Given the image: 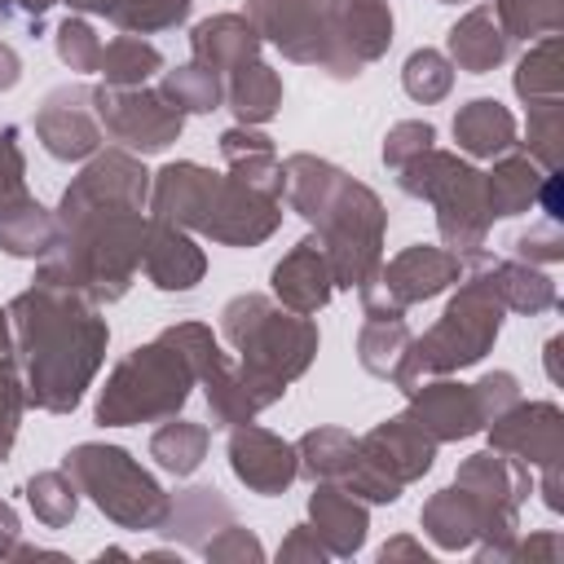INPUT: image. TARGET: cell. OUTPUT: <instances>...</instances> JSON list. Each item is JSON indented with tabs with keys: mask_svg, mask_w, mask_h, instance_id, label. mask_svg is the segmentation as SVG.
<instances>
[{
	"mask_svg": "<svg viewBox=\"0 0 564 564\" xmlns=\"http://www.w3.org/2000/svg\"><path fill=\"white\" fill-rule=\"evenodd\" d=\"M423 529H427L441 546L458 551V546H471L476 538H494V533L507 538V533L516 529V516L489 507L480 494H471V489H463V485H449V489H441V494L423 507Z\"/></svg>",
	"mask_w": 564,
	"mask_h": 564,
	"instance_id": "17",
	"label": "cell"
},
{
	"mask_svg": "<svg viewBox=\"0 0 564 564\" xmlns=\"http://www.w3.org/2000/svg\"><path fill=\"white\" fill-rule=\"evenodd\" d=\"M35 137L62 163L93 159L97 145H101V123H97V110H93V88H79V84L53 88L40 101V110H35Z\"/></svg>",
	"mask_w": 564,
	"mask_h": 564,
	"instance_id": "14",
	"label": "cell"
},
{
	"mask_svg": "<svg viewBox=\"0 0 564 564\" xmlns=\"http://www.w3.org/2000/svg\"><path fill=\"white\" fill-rule=\"evenodd\" d=\"M507 44H511V40H507V31L498 26V18H494L489 4L471 9L463 22L449 26V62L463 66V70H471V75L494 70V66L507 57Z\"/></svg>",
	"mask_w": 564,
	"mask_h": 564,
	"instance_id": "27",
	"label": "cell"
},
{
	"mask_svg": "<svg viewBox=\"0 0 564 564\" xmlns=\"http://www.w3.org/2000/svg\"><path fill=\"white\" fill-rule=\"evenodd\" d=\"M141 269L159 291H189L207 273V256L194 247V238L181 225L154 220L145 225V247H141Z\"/></svg>",
	"mask_w": 564,
	"mask_h": 564,
	"instance_id": "20",
	"label": "cell"
},
{
	"mask_svg": "<svg viewBox=\"0 0 564 564\" xmlns=\"http://www.w3.org/2000/svg\"><path fill=\"white\" fill-rule=\"evenodd\" d=\"M93 110H97V123L106 128V137H115L123 150H137V154H159L167 150L181 128H185V115L159 93V88H93Z\"/></svg>",
	"mask_w": 564,
	"mask_h": 564,
	"instance_id": "10",
	"label": "cell"
},
{
	"mask_svg": "<svg viewBox=\"0 0 564 564\" xmlns=\"http://www.w3.org/2000/svg\"><path fill=\"white\" fill-rule=\"evenodd\" d=\"M295 458H300V471L313 476V480H344L357 463V436H348L344 427H317V432H304L300 445H295Z\"/></svg>",
	"mask_w": 564,
	"mask_h": 564,
	"instance_id": "33",
	"label": "cell"
},
{
	"mask_svg": "<svg viewBox=\"0 0 564 564\" xmlns=\"http://www.w3.org/2000/svg\"><path fill=\"white\" fill-rule=\"evenodd\" d=\"M22 405H26V392H22V383H18L13 357H0V463H4L9 449H13L18 423H22Z\"/></svg>",
	"mask_w": 564,
	"mask_h": 564,
	"instance_id": "44",
	"label": "cell"
},
{
	"mask_svg": "<svg viewBox=\"0 0 564 564\" xmlns=\"http://www.w3.org/2000/svg\"><path fill=\"white\" fill-rule=\"evenodd\" d=\"M476 273L489 282V291L502 300V308L542 313L555 304V282L546 273L529 269V260H485L476 251Z\"/></svg>",
	"mask_w": 564,
	"mask_h": 564,
	"instance_id": "25",
	"label": "cell"
},
{
	"mask_svg": "<svg viewBox=\"0 0 564 564\" xmlns=\"http://www.w3.org/2000/svg\"><path fill=\"white\" fill-rule=\"evenodd\" d=\"M529 159L546 172L560 167V101L529 106Z\"/></svg>",
	"mask_w": 564,
	"mask_h": 564,
	"instance_id": "42",
	"label": "cell"
},
{
	"mask_svg": "<svg viewBox=\"0 0 564 564\" xmlns=\"http://www.w3.org/2000/svg\"><path fill=\"white\" fill-rule=\"evenodd\" d=\"M145 198H150V172L128 150L97 154L62 194L57 207V238L40 256V282L70 286L88 295L93 304L119 300L137 269L145 247Z\"/></svg>",
	"mask_w": 564,
	"mask_h": 564,
	"instance_id": "1",
	"label": "cell"
},
{
	"mask_svg": "<svg viewBox=\"0 0 564 564\" xmlns=\"http://www.w3.org/2000/svg\"><path fill=\"white\" fill-rule=\"evenodd\" d=\"M159 93L181 115H207V110H216L225 101V79H220V70H212L203 62H185V66H176V70L163 75Z\"/></svg>",
	"mask_w": 564,
	"mask_h": 564,
	"instance_id": "36",
	"label": "cell"
},
{
	"mask_svg": "<svg viewBox=\"0 0 564 564\" xmlns=\"http://www.w3.org/2000/svg\"><path fill=\"white\" fill-rule=\"evenodd\" d=\"M53 0H18V13L26 18V22H35L40 26V18H44V9H48Z\"/></svg>",
	"mask_w": 564,
	"mask_h": 564,
	"instance_id": "52",
	"label": "cell"
},
{
	"mask_svg": "<svg viewBox=\"0 0 564 564\" xmlns=\"http://www.w3.org/2000/svg\"><path fill=\"white\" fill-rule=\"evenodd\" d=\"M441 4H458V0H441Z\"/></svg>",
	"mask_w": 564,
	"mask_h": 564,
	"instance_id": "55",
	"label": "cell"
},
{
	"mask_svg": "<svg viewBox=\"0 0 564 564\" xmlns=\"http://www.w3.org/2000/svg\"><path fill=\"white\" fill-rule=\"evenodd\" d=\"M494 449L516 458V463H538V467H560V449H564V419L551 401H533V405H507L494 419Z\"/></svg>",
	"mask_w": 564,
	"mask_h": 564,
	"instance_id": "16",
	"label": "cell"
},
{
	"mask_svg": "<svg viewBox=\"0 0 564 564\" xmlns=\"http://www.w3.org/2000/svg\"><path fill=\"white\" fill-rule=\"evenodd\" d=\"M410 326L401 317H366L361 335H357V357L370 375L379 379H397L405 352H410Z\"/></svg>",
	"mask_w": 564,
	"mask_h": 564,
	"instance_id": "35",
	"label": "cell"
},
{
	"mask_svg": "<svg viewBox=\"0 0 564 564\" xmlns=\"http://www.w3.org/2000/svg\"><path fill=\"white\" fill-rule=\"evenodd\" d=\"M357 458L366 467H375L379 476H388L392 485H410L414 476H423L436 458V441L419 427V419L405 410V414H392L383 419L379 427H370L361 441H357Z\"/></svg>",
	"mask_w": 564,
	"mask_h": 564,
	"instance_id": "15",
	"label": "cell"
},
{
	"mask_svg": "<svg viewBox=\"0 0 564 564\" xmlns=\"http://www.w3.org/2000/svg\"><path fill=\"white\" fill-rule=\"evenodd\" d=\"M97 70L106 88H141L154 70H163V53L141 35H115L110 44H101Z\"/></svg>",
	"mask_w": 564,
	"mask_h": 564,
	"instance_id": "34",
	"label": "cell"
},
{
	"mask_svg": "<svg viewBox=\"0 0 564 564\" xmlns=\"http://www.w3.org/2000/svg\"><path fill=\"white\" fill-rule=\"evenodd\" d=\"M225 97H229V110L238 115V123L251 128V123H264V119L278 115V106H282V79H278L273 66H264L256 57V62H247V66H238L229 75Z\"/></svg>",
	"mask_w": 564,
	"mask_h": 564,
	"instance_id": "30",
	"label": "cell"
},
{
	"mask_svg": "<svg viewBox=\"0 0 564 564\" xmlns=\"http://www.w3.org/2000/svg\"><path fill=\"white\" fill-rule=\"evenodd\" d=\"M22 150H18V128H0V203L22 189Z\"/></svg>",
	"mask_w": 564,
	"mask_h": 564,
	"instance_id": "48",
	"label": "cell"
},
{
	"mask_svg": "<svg viewBox=\"0 0 564 564\" xmlns=\"http://www.w3.org/2000/svg\"><path fill=\"white\" fill-rule=\"evenodd\" d=\"M397 185L436 207V225H441V238L449 251H467V256L480 251L485 229L494 220L489 203H485V172H476L458 154L427 145L423 154H414L410 163L397 167Z\"/></svg>",
	"mask_w": 564,
	"mask_h": 564,
	"instance_id": "7",
	"label": "cell"
},
{
	"mask_svg": "<svg viewBox=\"0 0 564 564\" xmlns=\"http://www.w3.org/2000/svg\"><path fill=\"white\" fill-rule=\"evenodd\" d=\"M225 524H234V511H229V502H225L216 489L198 485V489H185L176 502H167V516H163V524H159V529L203 551V529L220 533Z\"/></svg>",
	"mask_w": 564,
	"mask_h": 564,
	"instance_id": "29",
	"label": "cell"
},
{
	"mask_svg": "<svg viewBox=\"0 0 564 564\" xmlns=\"http://www.w3.org/2000/svg\"><path fill=\"white\" fill-rule=\"evenodd\" d=\"M198 383L189 357L159 335L154 344L132 348L106 379L97 397V423L101 427H128V423H150L167 419L189 401V388Z\"/></svg>",
	"mask_w": 564,
	"mask_h": 564,
	"instance_id": "6",
	"label": "cell"
},
{
	"mask_svg": "<svg viewBox=\"0 0 564 564\" xmlns=\"http://www.w3.org/2000/svg\"><path fill=\"white\" fill-rule=\"evenodd\" d=\"M66 4L84 9V13H101L128 35L167 31V26L185 22V13H189V0H66Z\"/></svg>",
	"mask_w": 564,
	"mask_h": 564,
	"instance_id": "31",
	"label": "cell"
},
{
	"mask_svg": "<svg viewBox=\"0 0 564 564\" xmlns=\"http://www.w3.org/2000/svg\"><path fill=\"white\" fill-rule=\"evenodd\" d=\"M560 40L555 35H542L524 62L516 66V93L529 101V106H546V101H560Z\"/></svg>",
	"mask_w": 564,
	"mask_h": 564,
	"instance_id": "38",
	"label": "cell"
},
{
	"mask_svg": "<svg viewBox=\"0 0 564 564\" xmlns=\"http://www.w3.org/2000/svg\"><path fill=\"white\" fill-rule=\"evenodd\" d=\"M57 57L70 66V70H97L101 62V40L97 31L84 22V18H66L57 26Z\"/></svg>",
	"mask_w": 564,
	"mask_h": 564,
	"instance_id": "43",
	"label": "cell"
},
{
	"mask_svg": "<svg viewBox=\"0 0 564 564\" xmlns=\"http://www.w3.org/2000/svg\"><path fill=\"white\" fill-rule=\"evenodd\" d=\"M207 441H212V432H207L203 423L176 419V423H163V427L150 436V458H154L163 471H172V476H189V471L203 463Z\"/></svg>",
	"mask_w": 564,
	"mask_h": 564,
	"instance_id": "37",
	"label": "cell"
},
{
	"mask_svg": "<svg viewBox=\"0 0 564 564\" xmlns=\"http://www.w3.org/2000/svg\"><path fill=\"white\" fill-rule=\"evenodd\" d=\"M322 551H326V546L317 542V533H313L308 524H295V533L282 542L278 555H282V560H322Z\"/></svg>",
	"mask_w": 564,
	"mask_h": 564,
	"instance_id": "49",
	"label": "cell"
},
{
	"mask_svg": "<svg viewBox=\"0 0 564 564\" xmlns=\"http://www.w3.org/2000/svg\"><path fill=\"white\" fill-rule=\"evenodd\" d=\"M405 397H410V414L419 419V427L432 441H458L489 423V414L476 397V383L436 379V383H414Z\"/></svg>",
	"mask_w": 564,
	"mask_h": 564,
	"instance_id": "18",
	"label": "cell"
},
{
	"mask_svg": "<svg viewBox=\"0 0 564 564\" xmlns=\"http://www.w3.org/2000/svg\"><path fill=\"white\" fill-rule=\"evenodd\" d=\"M335 79H357L366 62L383 57L392 44V13L383 0H322Z\"/></svg>",
	"mask_w": 564,
	"mask_h": 564,
	"instance_id": "11",
	"label": "cell"
},
{
	"mask_svg": "<svg viewBox=\"0 0 564 564\" xmlns=\"http://www.w3.org/2000/svg\"><path fill=\"white\" fill-rule=\"evenodd\" d=\"M260 35L256 26L247 22V13H216L207 22H198L189 31V48H194V62L220 70V75H234L238 66L256 62L260 57Z\"/></svg>",
	"mask_w": 564,
	"mask_h": 564,
	"instance_id": "23",
	"label": "cell"
},
{
	"mask_svg": "<svg viewBox=\"0 0 564 564\" xmlns=\"http://www.w3.org/2000/svg\"><path fill=\"white\" fill-rule=\"evenodd\" d=\"M454 141L476 159L507 154V150H516V119L502 101L476 97L454 115Z\"/></svg>",
	"mask_w": 564,
	"mask_h": 564,
	"instance_id": "26",
	"label": "cell"
},
{
	"mask_svg": "<svg viewBox=\"0 0 564 564\" xmlns=\"http://www.w3.org/2000/svg\"><path fill=\"white\" fill-rule=\"evenodd\" d=\"M247 22L256 26L260 40L278 44L282 57L326 70L330 40H326L322 0H247Z\"/></svg>",
	"mask_w": 564,
	"mask_h": 564,
	"instance_id": "13",
	"label": "cell"
},
{
	"mask_svg": "<svg viewBox=\"0 0 564 564\" xmlns=\"http://www.w3.org/2000/svg\"><path fill=\"white\" fill-rule=\"evenodd\" d=\"M53 238H57V220L26 189H18V194H9L0 203V247L9 256L40 260L53 247Z\"/></svg>",
	"mask_w": 564,
	"mask_h": 564,
	"instance_id": "28",
	"label": "cell"
},
{
	"mask_svg": "<svg viewBox=\"0 0 564 564\" xmlns=\"http://www.w3.org/2000/svg\"><path fill=\"white\" fill-rule=\"evenodd\" d=\"M13 542H18V516L9 502H0V560L13 555Z\"/></svg>",
	"mask_w": 564,
	"mask_h": 564,
	"instance_id": "51",
	"label": "cell"
},
{
	"mask_svg": "<svg viewBox=\"0 0 564 564\" xmlns=\"http://www.w3.org/2000/svg\"><path fill=\"white\" fill-rule=\"evenodd\" d=\"M546 172H538V163L529 154H507L489 176H485V203L489 216H520L529 212V203L538 198Z\"/></svg>",
	"mask_w": 564,
	"mask_h": 564,
	"instance_id": "32",
	"label": "cell"
},
{
	"mask_svg": "<svg viewBox=\"0 0 564 564\" xmlns=\"http://www.w3.org/2000/svg\"><path fill=\"white\" fill-rule=\"evenodd\" d=\"M282 220V198H269L238 176H216L212 203L198 220V234L225 242V247H256L264 242Z\"/></svg>",
	"mask_w": 564,
	"mask_h": 564,
	"instance_id": "12",
	"label": "cell"
},
{
	"mask_svg": "<svg viewBox=\"0 0 564 564\" xmlns=\"http://www.w3.org/2000/svg\"><path fill=\"white\" fill-rule=\"evenodd\" d=\"M494 18L507 31V40H542V35L560 31L564 9H560V0H498Z\"/></svg>",
	"mask_w": 564,
	"mask_h": 564,
	"instance_id": "39",
	"label": "cell"
},
{
	"mask_svg": "<svg viewBox=\"0 0 564 564\" xmlns=\"http://www.w3.org/2000/svg\"><path fill=\"white\" fill-rule=\"evenodd\" d=\"M432 141H436L432 123H423V119H405V123H397V128L383 137V163L397 172L401 163H410L414 154H423Z\"/></svg>",
	"mask_w": 564,
	"mask_h": 564,
	"instance_id": "45",
	"label": "cell"
},
{
	"mask_svg": "<svg viewBox=\"0 0 564 564\" xmlns=\"http://www.w3.org/2000/svg\"><path fill=\"white\" fill-rule=\"evenodd\" d=\"M0 9H4V13H18V0H0Z\"/></svg>",
	"mask_w": 564,
	"mask_h": 564,
	"instance_id": "54",
	"label": "cell"
},
{
	"mask_svg": "<svg viewBox=\"0 0 564 564\" xmlns=\"http://www.w3.org/2000/svg\"><path fill=\"white\" fill-rule=\"evenodd\" d=\"M225 339L242 352V383L256 410L273 405L291 379H300L317 352V326L304 313L278 308L269 295H238L220 313Z\"/></svg>",
	"mask_w": 564,
	"mask_h": 564,
	"instance_id": "4",
	"label": "cell"
},
{
	"mask_svg": "<svg viewBox=\"0 0 564 564\" xmlns=\"http://www.w3.org/2000/svg\"><path fill=\"white\" fill-rule=\"evenodd\" d=\"M511 247H516V260H560V256H564L560 220H546L542 229H529V234H520Z\"/></svg>",
	"mask_w": 564,
	"mask_h": 564,
	"instance_id": "46",
	"label": "cell"
},
{
	"mask_svg": "<svg viewBox=\"0 0 564 564\" xmlns=\"http://www.w3.org/2000/svg\"><path fill=\"white\" fill-rule=\"evenodd\" d=\"M212 189H216V172H207L198 163H167L163 172H154L150 212H154V220L198 229V220L212 203Z\"/></svg>",
	"mask_w": 564,
	"mask_h": 564,
	"instance_id": "22",
	"label": "cell"
},
{
	"mask_svg": "<svg viewBox=\"0 0 564 564\" xmlns=\"http://www.w3.org/2000/svg\"><path fill=\"white\" fill-rule=\"evenodd\" d=\"M498 326H502V300L471 269V278L458 286V295L449 300L441 322L427 335L410 339V352L392 383L401 392H410L414 383H423V375H449V370L476 366L489 352V344L498 339Z\"/></svg>",
	"mask_w": 564,
	"mask_h": 564,
	"instance_id": "5",
	"label": "cell"
},
{
	"mask_svg": "<svg viewBox=\"0 0 564 564\" xmlns=\"http://www.w3.org/2000/svg\"><path fill=\"white\" fill-rule=\"evenodd\" d=\"M229 467L256 494H282L300 476L295 445H286L282 436H273V432H264L256 423H238L234 427V436H229Z\"/></svg>",
	"mask_w": 564,
	"mask_h": 564,
	"instance_id": "19",
	"label": "cell"
},
{
	"mask_svg": "<svg viewBox=\"0 0 564 564\" xmlns=\"http://www.w3.org/2000/svg\"><path fill=\"white\" fill-rule=\"evenodd\" d=\"M18 352L26 366V401L48 414H70L106 357V322L97 304L70 286L40 282L9 304Z\"/></svg>",
	"mask_w": 564,
	"mask_h": 564,
	"instance_id": "2",
	"label": "cell"
},
{
	"mask_svg": "<svg viewBox=\"0 0 564 564\" xmlns=\"http://www.w3.org/2000/svg\"><path fill=\"white\" fill-rule=\"evenodd\" d=\"M463 260L458 251H441V247H405L397 260L379 264V278L366 282L357 295L366 304V317H401L410 304L441 295L449 282H458Z\"/></svg>",
	"mask_w": 564,
	"mask_h": 564,
	"instance_id": "9",
	"label": "cell"
},
{
	"mask_svg": "<svg viewBox=\"0 0 564 564\" xmlns=\"http://www.w3.org/2000/svg\"><path fill=\"white\" fill-rule=\"evenodd\" d=\"M203 555H212V560H260L264 551H260V542H256L247 529L225 524V529H220V538H207Z\"/></svg>",
	"mask_w": 564,
	"mask_h": 564,
	"instance_id": "47",
	"label": "cell"
},
{
	"mask_svg": "<svg viewBox=\"0 0 564 564\" xmlns=\"http://www.w3.org/2000/svg\"><path fill=\"white\" fill-rule=\"evenodd\" d=\"M308 516H313L308 529L322 538L330 555H352L366 542V507L335 480H317L308 498Z\"/></svg>",
	"mask_w": 564,
	"mask_h": 564,
	"instance_id": "24",
	"label": "cell"
},
{
	"mask_svg": "<svg viewBox=\"0 0 564 564\" xmlns=\"http://www.w3.org/2000/svg\"><path fill=\"white\" fill-rule=\"evenodd\" d=\"M335 291V278H330V260L322 251L317 238H304L295 242L278 264H273V295L282 308L291 313H317Z\"/></svg>",
	"mask_w": 564,
	"mask_h": 564,
	"instance_id": "21",
	"label": "cell"
},
{
	"mask_svg": "<svg viewBox=\"0 0 564 564\" xmlns=\"http://www.w3.org/2000/svg\"><path fill=\"white\" fill-rule=\"evenodd\" d=\"M26 502H31L35 520L62 529V524H70V516L79 507V485L66 471H40L26 480Z\"/></svg>",
	"mask_w": 564,
	"mask_h": 564,
	"instance_id": "40",
	"label": "cell"
},
{
	"mask_svg": "<svg viewBox=\"0 0 564 564\" xmlns=\"http://www.w3.org/2000/svg\"><path fill=\"white\" fill-rule=\"evenodd\" d=\"M62 471L97 502V511L123 529H159L167 516V494L154 476L119 445H75Z\"/></svg>",
	"mask_w": 564,
	"mask_h": 564,
	"instance_id": "8",
	"label": "cell"
},
{
	"mask_svg": "<svg viewBox=\"0 0 564 564\" xmlns=\"http://www.w3.org/2000/svg\"><path fill=\"white\" fill-rule=\"evenodd\" d=\"M4 317H9V313L0 308V357H13V352H9V322H4Z\"/></svg>",
	"mask_w": 564,
	"mask_h": 564,
	"instance_id": "53",
	"label": "cell"
},
{
	"mask_svg": "<svg viewBox=\"0 0 564 564\" xmlns=\"http://www.w3.org/2000/svg\"><path fill=\"white\" fill-rule=\"evenodd\" d=\"M401 84H405V93H410L414 101L432 106V101H441V97L454 88V62H449L445 53H436V48H414V53L405 57Z\"/></svg>",
	"mask_w": 564,
	"mask_h": 564,
	"instance_id": "41",
	"label": "cell"
},
{
	"mask_svg": "<svg viewBox=\"0 0 564 564\" xmlns=\"http://www.w3.org/2000/svg\"><path fill=\"white\" fill-rule=\"evenodd\" d=\"M18 79H22V62H18V53L9 44H0V93H9Z\"/></svg>",
	"mask_w": 564,
	"mask_h": 564,
	"instance_id": "50",
	"label": "cell"
},
{
	"mask_svg": "<svg viewBox=\"0 0 564 564\" xmlns=\"http://www.w3.org/2000/svg\"><path fill=\"white\" fill-rule=\"evenodd\" d=\"M282 194H286L291 212H300L317 229V242L330 260L335 286L361 291L366 282L379 278V264H383L379 247H383L388 212L375 189L344 176L326 159L291 154L282 163Z\"/></svg>",
	"mask_w": 564,
	"mask_h": 564,
	"instance_id": "3",
	"label": "cell"
}]
</instances>
